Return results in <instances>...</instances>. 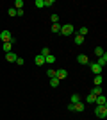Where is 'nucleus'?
I'll use <instances>...</instances> for the list:
<instances>
[{
	"label": "nucleus",
	"mask_w": 107,
	"mask_h": 120,
	"mask_svg": "<svg viewBox=\"0 0 107 120\" xmlns=\"http://www.w3.org/2000/svg\"><path fill=\"white\" fill-rule=\"evenodd\" d=\"M0 40L4 41V43H7V41L14 43V38H13V34H11L9 30H2V32H0Z\"/></svg>",
	"instance_id": "3"
},
{
	"label": "nucleus",
	"mask_w": 107,
	"mask_h": 120,
	"mask_svg": "<svg viewBox=\"0 0 107 120\" xmlns=\"http://www.w3.org/2000/svg\"><path fill=\"white\" fill-rule=\"evenodd\" d=\"M75 32V27L71 23H64V25H61V34L62 36H70V34H73Z\"/></svg>",
	"instance_id": "1"
},
{
	"label": "nucleus",
	"mask_w": 107,
	"mask_h": 120,
	"mask_svg": "<svg viewBox=\"0 0 107 120\" xmlns=\"http://www.w3.org/2000/svg\"><path fill=\"white\" fill-rule=\"evenodd\" d=\"M68 111H75V104H71V102H70V106H68Z\"/></svg>",
	"instance_id": "32"
},
{
	"label": "nucleus",
	"mask_w": 107,
	"mask_h": 120,
	"mask_svg": "<svg viewBox=\"0 0 107 120\" xmlns=\"http://www.w3.org/2000/svg\"><path fill=\"white\" fill-rule=\"evenodd\" d=\"M16 16H23V9H16Z\"/></svg>",
	"instance_id": "31"
},
{
	"label": "nucleus",
	"mask_w": 107,
	"mask_h": 120,
	"mask_svg": "<svg viewBox=\"0 0 107 120\" xmlns=\"http://www.w3.org/2000/svg\"><path fill=\"white\" fill-rule=\"evenodd\" d=\"M50 86L52 88H57V86H59V79H57V77H52L50 79Z\"/></svg>",
	"instance_id": "19"
},
{
	"label": "nucleus",
	"mask_w": 107,
	"mask_h": 120,
	"mask_svg": "<svg viewBox=\"0 0 107 120\" xmlns=\"http://www.w3.org/2000/svg\"><path fill=\"white\" fill-rule=\"evenodd\" d=\"M84 109H86V104H84L82 100H80V102H77V104H75V111H77V113H82V111H84Z\"/></svg>",
	"instance_id": "11"
},
{
	"label": "nucleus",
	"mask_w": 107,
	"mask_h": 120,
	"mask_svg": "<svg viewBox=\"0 0 107 120\" xmlns=\"http://www.w3.org/2000/svg\"><path fill=\"white\" fill-rule=\"evenodd\" d=\"M95 99H97V97L93 95V93H87V97H86V102H87V104H95Z\"/></svg>",
	"instance_id": "14"
},
{
	"label": "nucleus",
	"mask_w": 107,
	"mask_h": 120,
	"mask_svg": "<svg viewBox=\"0 0 107 120\" xmlns=\"http://www.w3.org/2000/svg\"><path fill=\"white\" fill-rule=\"evenodd\" d=\"M55 77L59 81H62V79H66V77H68V72L64 70V68H59V70H55Z\"/></svg>",
	"instance_id": "4"
},
{
	"label": "nucleus",
	"mask_w": 107,
	"mask_h": 120,
	"mask_svg": "<svg viewBox=\"0 0 107 120\" xmlns=\"http://www.w3.org/2000/svg\"><path fill=\"white\" fill-rule=\"evenodd\" d=\"M34 5L38 7V9H41V7H45V2H43V0H36V2H34Z\"/></svg>",
	"instance_id": "24"
},
{
	"label": "nucleus",
	"mask_w": 107,
	"mask_h": 120,
	"mask_svg": "<svg viewBox=\"0 0 107 120\" xmlns=\"http://www.w3.org/2000/svg\"><path fill=\"white\" fill-rule=\"evenodd\" d=\"M102 81H104V75H102V74H98V75H95L93 82H95V86H102Z\"/></svg>",
	"instance_id": "10"
},
{
	"label": "nucleus",
	"mask_w": 107,
	"mask_h": 120,
	"mask_svg": "<svg viewBox=\"0 0 107 120\" xmlns=\"http://www.w3.org/2000/svg\"><path fill=\"white\" fill-rule=\"evenodd\" d=\"M52 32H61V23H52Z\"/></svg>",
	"instance_id": "20"
},
{
	"label": "nucleus",
	"mask_w": 107,
	"mask_h": 120,
	"mask_svg": "<svg viewBox=\"0 0 107 120\" xmlns=\"http://www.w3.org/2000/svg\"><path fill=\"white\" fill-rule=\"evenodd\" d=\"M14 9H23V0H16L14 2Z\"/></svg>",
	"instance_id": "22"
},
{
	"label": "nucleus",
	"mask_w": 107,
	"mask_h": 120,
	"mask_svg": "<svg viewBox=\"0 0 107 120\" xmlns=\"http://www.w3.org/2000/svg\"><path fill=\"white\" fill-rule=\"evenodd\" d=\"M46 75H48L50 79H52V77H55V70H52V68H50V70H46Z\"/></svg>",
	"instance_id": "29"
},
{
	"label": "nucleus",
	"mask_w": 107,
	"mask_h": 120,
	"mask_svg": "<svg viewBox=\"0 0 107 120\" xmlns=\"http://www.w3.org/2000/svg\"><path fill=\"white\" fill-rule=\"evenodd\" d=\"M77 102H80V95H79V93H73V95H71V104H77Z\"/></svg>",
	"instance_id": "18"
},
{
	"label": "nucleus",
	"mask_w": 107,
	"mask_h": 120,
	"mask_svg": "<svg viewBox=\"0 0 107 120\" xmlns=\"http://www.w3.org/2000/svg\"><path fill=\"white\" fill-rule=\"evenodd\" d=\"M16 57H18V56H16L14 52H9V54H5V59H7V61H16Z\"/></svg>",
	"instance_id": "16"
},
{
	"label": "nucleus",
	"mask_w": 107,
	"mask_h": 120,
	"mask_svg": "<svg viewBox=\"0 0 107 120\" xmlns=\"http://www.w3.org/2000/svg\"><path fill=\"white\" fill-rule=\"evenodd\" d=\"M89 68H91V72L95 75H98V74H102V66H98L97 63H89Z\"/></svg>",
	"instance_id": "6"
},
{
	"label": "nucleus",
	"mask_w": 107,
	"mask_h": 120,
	"mask_svg": "<svg viewBox=\"0 0 107 120\" xmlns=\"http://www.w3.org/2000/svg\"><path fill=\"white\" fill-rule=\"evenodd\" d=\"M82 43H84V38H82V36H79V34L75 32V45H79V47H80Z\"/></svg>",
	"instance_id": "17"
},
{
	"label": "nucleus",
	"mask_w": 107,
	"mask_h": 120,
	"mask_svg": "<svg viewBox=\"0 0 107 120\" xmlns=\"http://www.w3.org/2000/svg\"><path fill=\"white\" fill-rule=\"evenodd\" d=\"M95 54H97L98 57H100V56H104L105 52H104V49H102V47H97V49H95Z\"/></svg>",
	"instance_id": "23"
},
{
	"label": "nucleus",
	"mask_w": 107,
	"mask_h": 120,
	"mask_svg": "<svg viewBox=\"0 0 107 120\" xmlns=\"http://www.w3.org/2000/svg\"><path fill=\"white\" fill-rule=\"evenodd\" d=\"M34 63H36L38 66H43V65H45V57H43L41 54H38V56L34 57Z\"/></svg>",
	"instance_id": "9"
},
{
	"label": "nucleus",
	"mask_w": 107,
	"mask_h": 120,
	"mask_svg": "<svg viewBox=\"0 0 107 120\" xmlns=\"http://www.w3.org/2000/svg\"><path fill=\"white\" fill-rule=\"evenodd\" d=\"M7 15H9L11 18H14V16H16V9H14V7H11V9L7 11Z\"/></svg>",
	"instance_id": "27"
},
{
	"label": "nucleus",
	"mask_w": 107,
	"mask_h": 120,
	"mask_svg": "<svg viewBox=\"0 0 107 120\" xmlns=\"http://www.w3.org/2000/svg\"><path fill=\"white\" fill-rule=\"evenodd\" d=\"M14 63H18V66H21L23 63H25V59H23V57H16V61H14Z\"/></svg>",
	"instance_id": "30"
},
{
	"label": "nucleus",
	"mask_w": 107,
	"mask_h": 120,
	"mask_svg": "<svg viewBox=\"0 0 107 120\" xmlns=\"http://www.w3.org/2000/svg\"><path fill=\"white\" fill-rule=\"evenodd\" d=\"M97 65H98V66H102V68L107 65V54H104V56H100V57H98Z\"/></svg>",
	"instance_id": "8"
},
{
	"label": "nucleus",
	"mask_w": 107,
	"mask_h": 120,
	"mask_svg": "<svg viewBox=\"0 0 107 120\" xmlns=\"http://www.w3.org/2000/svg\"><path fill=\"white\" fill-rule=\"evenodd\" d=\"M95 104L97 106H107V99L104 95H98L97 99H95Z\"/></svg>",
	"instance_id": "7"
},
{
	"label": "nucleus",
	"mask_w": 107,
	"mask_h": 120,
	"mask_svg": "<svg viewBox=\"0 0 107 120\" xmlns=\"http://www.w3.org/2000/svg\"><path fill=\"white\" fill-rule=\"evenodd\" d=\"M50 22H52V23H59V15H52L50 16Z\"/></svg>",
	"instance_id": "26"
},
{
	"label": "nucleus",
	"mask_w": 107,
	"mask_h": 120,
	"mask_svg": "<svg viewBox=\"0 0 107 120\" xmlns=\"http://www.w3.org/2000/svg\"><path fill=\"white\" fill-rule=\"evenodd\" d=\"M95 115L98 118H105L107 116V106H97L95 108Z\"/></svg>",
	"instance_id": "2"
},
{
	"label": "nucleus",
	"mask_w": 107,
	"mask_h": 120,
	"mask_svg": "<svg viewBox=\"0 0 107 120\" xmlns=\"http://www.w3.org/2000/svg\"><path fill=\"white\" fill-rule=\"evenodd\" d=\"M4 52H5V54H9V52H13V43H11V41L4 43Z\"/></svg>",
	"instance_id": "13"
},
{
	"label": "nucleus",
	"mask_w": 107,
	"mask_h": 120,
	"mask_svg": "<svg viewBox=\"0 0 107 120\" xmlns=\"http://www.w3.org/2000/svg\"><path fill=\"white\" fill-rule=\"evenodd\" d=\"M87 32H89V29H87V27H80V29H79V32H77V34H79V36H82V38H84V36H86Z\"/></svg>",
	"instance_id": "15"
},
{
	"label": "nucleus",
	"mask_w": 107,
	"mask_h": 120,
	"mask_svg": "<svg viewBox=\"0 0 107 120\" xmlns=\"http://www.w3.org/2000/svg\"><path fill=\"white\" fill-rule=\"evenodd\" d=\"M43 2H45V7H52V5L55 4L54 0H43Z\"/></svg>",
	"instance_id": "28"
},
{
	"label": "nucleus",
	"mask_w": 107,
	"mask_h": 120,
	"mask_svg": "<svg viewBox=\"0 0 107 120\" xmlns=\"http://www.w3.org/2000/svg\"><path fill=\"white\" fill-rule=\"evenodd\" d=\"M39 54L43 56V57H46V56L50 54V49H46V47H45V49H41V52H39Z\"/></svg>",
	"instance_id": "25"
},
{
	"label": "nucleus",
	"mask_w": 107,
	"mask_h": 120,
	"mask_svg": "<svg viewBox=\"0 0 107 120\" xmlns=\"http://www.w3.org/2000/svg\"><path fill=\"white\" fill-rule=\"evenodd\" d=\"M102 91H104V90H102V86H95V88H93L89 93H93L95 97H98V95H102Z\"/></svg>",
	"instance_id": "12"
},
{
	"label": "nucleus",
	"mask_w": 107,
	"mask_h": 120,
	"mask_svg": "<svg viewBox=\"0 0 107 120\" xmlns=\"http://www.w3.org/2000/svg\"><path fill=\"white\" fill-rule=\"evenodd\" d=\"M45 63H55V56H52V54H48L45 57Z\"/></svg>",
	"instance_id": "21"
},
{
	"label": "nucleus",
	"mask_w": 107,
	"mask_h": 120,
	"mask_svg": "<svg viewBox=\"0 0 107 120\" xmlns=\"http://www.w3.org/2000/svg\"><path fill=\"white\" fill-rule=\"evenodd\" d=\"M77 63H80V65H89V57L86 54H79L77 56Z\"/></svg>",
	"instance_id": "5"
}]
</instances>
